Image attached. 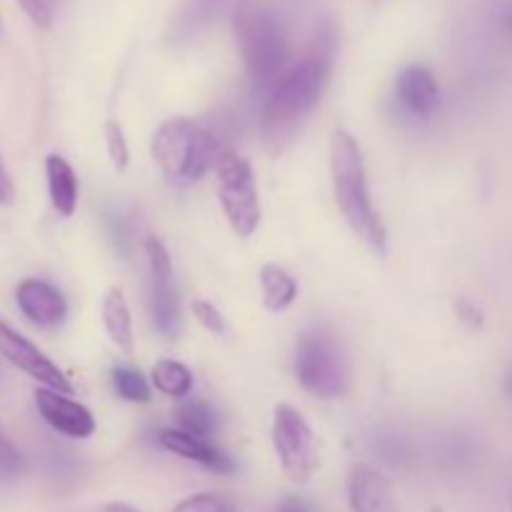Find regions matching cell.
Wrapping results in <instances>:
<instances>
[{
    "instance_id": "1",
    "label": "cell",
    "mask_w": 512,
    "mask_h": 512,
    "mask_svg": "<svg viewBox=\"0 0 512 512\" xmlns=\"http://www.w3.org/2000/svg\"><path fill=\"white\" fill-rule=\"evenodd\" d=\"M330 60H333V40L325 35L300 63L290 65L288 73L265 95L260 138L270 155L283 153L293 143L305 118L313 113L328 83Z\"/></svg>"
},
{
    "instance_id": "32",
    "label": "cell",
    "mask_w": 512,
    "mask_h": 512,
    "mask_svg": "<svg viewBox=\"0 0 512 512\" xmlns=\"http://www.w3.org/2000/svg\"><path fill=\"white\" fill-rule=\"evenodd\" d=\"M0 383H3V370H0Z\"/></svg>"
},
{
    "instance_id": "24",
    "label": "cell",
    "mask_w": 512,
    "mask_h": 512,
    "mask_svg": "<svg viewBox=\"0 0 512 512\" xmlns=\"http://www.w3.org/2000/svg\"><path fill=\"white\" fill-rule=\"evenodd\" d=\"M173 512H235V510L233 505H230L225 498H220V495L203 493V495H193V498H185L183 503L175 505Z\"/></svg>"
},
{
    "instance_id": "16",
    "label": "cell",
    "mask_w": 512,
    "mask_h": 512,
    "mask_svg": "<svg viewBox=\"0 0 512 512\" xmlns=\"http://www.w3.org/2000/svg\"><path fill=\"white\" fill-rule=\"evenodd\" d=\"M45 175H48L50 203L63 218H70L78 208V178L70 163L60 155H48L45 160Z\"/></svg>"
},
{
    "instance_id": "6",
    "label": "cell",
    "mask_w": 512,
    "mask_h": 512,
    "mask_svg": "<svg viewBox=\"0 0 512 512\" xmlns=\"http://www.w3.org/2000/svg\"><path fill=\"white\" fill-rule=\"evenodd\" d=\"M218 175V198L230 228L238 238H250L260 225V198L255 188L253 165L238 153H225L215 168Z\"/></svg>"
},
{
    "instance_id": "17",
    "label": "cell",
    "mask_w": 512,
    "mask_h": 512,
    "mask_svg": "<svg viewBox=\"0 0 512 512\" xmlns=\"http://www.w3.org/2000/svg\"><path fill=\"white\" fill-rule=\"evenodd\" d=\"M103 325L110 340L125 353H133V318L118 288H110L103 298Z\"/></svg>"
},
{
    "instance_id": "28",
    "label": "cell",
    "mask_w": 512,
    "mask_h": 512,
    "mask_svg": "<svg viewBox=\"0 0 512 512\" xmlns=\"http://www.w3.org/2000/svg\"><path fill=\"white\" fill-rule=\"evenodd\" d=\"M110 235H113L118 248L125 253V245H128V230L123 228V218H120V215H110Z\"/></svg>"
},
{
    "instance_id": "8",
    "label": "cell",
    "mask_w": 512,
    "mask_h": 512,
    "mask_svg": "<svg viewBox=\"0 0 512 512\" xmlns=\"http://www.w3.org/2000/svg\"><path fill=\"white\" fill-rule=\"evenodd\" d=\"M0 355H3L8 363H13L18 370H23L25 375L38 380L43 388L58 390V393L65 395L73 393V385L65 378L63 370H60L48 355L40 353L28 338H23L18 330L10 328L5 320H0Z\"/></svg>"
},
{
    "instance_id": "22",
    "label": "cell",
    "mask_w": 512,
    "mask_h": 512,
    "mask_svg": "<svg viewBox=\"0 0 512 512\" xmlns=\"http://www.w3.org/2000/svg\"><path fill=\"white\" fill-rule=\"evenodd\" d=\"M105 140H108V155L113 168L118 170V173H125L130 160V150H128V143H125L123 128H120L115 120H108V123H105Z\"/></svg>"
},
{
    "instance_id": "26",
    "label": "cell",
    "mask_w": 512,
    "mask_h": 512,
    "mask_svg": "<svg viewBox=\"0 0 512 512\" xmlns=\"http://www.w3.org/2000/svg\"><path fill=\"white\" fill-rule=\"evenodd\" d=\"M23 13L33 20V25L48 30L53 25L55 13H58V0H18Z\"/></svg>"
},
{
    "instance_id": "27",
    "label": "cell",
    "mask_w": 512,
    "mask_h": 512,
    "mask_svg": "<svg viewBox=\"0 0 512 512\" xmlns=\"http://www.w3.org/2000/svg\"><path fill=\"white\" fill-rule=\"evenodd\" d=\"M190 310H193L195 318H198L200 323L210 330V333L220 335L225 330L223 315H220V310L215 308L213 303H208V300H195V303L190 305Z\"/></svg>"
},
{
    "instance_id": "15",
    "label": "cell",
    "mask_w": 512,
    "mask_h": 512,
    "mask_svg": "<svg viewBox=\"0 0 512 512\" xmlns=\"http://www.w3.org/2000/svg\"><path fill=\"white\" fill-rule=\"evenodd\" d=\"M148 305L155 328H158L165 338H178L180 328H183V310H180V295L178 290H175L173 278H153V275H150Z\"/></svg>"
},
{
    "instance_id": "12",
    "label": "cell",
    "mask_w": 512,
    "mask_h": 512,
    "mask_svg": "<svg viewBox=\"0 0 512 512\" xmlns=\"http://www.w3.org/2000/svg\"><path fill=\"white\" fill-rule=\"evenodd\" d=\"M398 103L410 118H430L440 105V88L435 75L423 65H408L395 83Z\"/></svg>"
},
{
    "instance_id": "9",
    "label": "cell",
    "mask_w": 512,
    "mask_h": 512,
    "mask_svg": "<svg viewBox=\"0 0 512 512\" xmlns=\"http://www.w3.org/2000/svg\"><path fill=\"white\" fill-rule=\"evenodd\" d=\"M35 408H38L40 418L55 430V433L65 435V438L85 440L95 433V418L85 405L78 400L68 398L65 393L50 388L35 390Z\"/></svg>"
},
{
    "instance_id": "14",
    "label": "cell",
    "mask_w": 512,
    "mask_h": 512,
    "mask_svg": "<svg viewBox=\"0 0 512 512\" xmlns=\"http://www.w3.org/2000/svg\"><path fill=\"white\" fill-rule=\"evenodd\" d=\"M160 445H163L168 453L190 460V463L203 465V468L213 470V473H223V475L235 473L233 458H228L223 450L215 448L210 440L198 438V435H190L180 428L163 430V433H160Z\"/></svg>"
},
{
    "instance_id": "10",
    "label": "cell",
    "mask_w": 512,
    "mask_h": 512,
    "mask_svg": "<svg viewBox=\"0 0 512 512\" xmlns=\"http://www.w3.org/2000/svg\"><path fill=\"white\" fill-rule=\"evenodd\" d=\"M238 5L240 0H183L168 25V40L173 45L190 43L200 38L210 25L218 23L223 15H233Z\"/></svg>"
},
{
    "instance_id": "29",
    "label": "cell",
    "mask_w": 512,
    "mask_h": 512,
    "mask_svg": "<svg viewBox=\"0 0 512 512\" xmlns=\"http://www.w3.org/2000/svg\"><path fill=\"white\" fill-rule=\"evenodd\" d=\"M10 198H13V183H10V175L5 170L3 158H0V205L10 203Z\"/></svg>"
},
{
    "instance_id": "11",
    "label": "cell",
    "mask_w": 512,
    "mask_h": 512,
    "mask_svg": "<svg viewBox=\"0 0 512 512\" xmlns=\"http://www.w3.org/2000/svg\"><path fill=\"white\" fill-rule=\"evenodd\" d=\"M15 300L25 318L40 328H55L68 318V303H65L63 293L45 280H23L15 290Z\"/></svg>"
},
{
    "instance_id": "4",
    "label": "cell",
    "mask_w": 512,
    "mask_h": 512,
    "mask_svg": "<svg viewBox=\"0 0 512 512\" xmlns=\"http://www.w3.org/2000/svg\"><path fill=\"white\" fill-rule=\"evenodd\" d=\"M233 33L253 93L268 95L290 68V45L283 23L265 5L240 3L233 13Z\"/></svg>"
},
{
    "instance_id": "30",
    "label": "cell",
    "mask_w": 512,
    "mask_h": 512,
    "mask_svg": "<svg viewBox=\"0 0 512 512\" xmlns=\"http://www.w3.org/2000/svg\"><path fill=\"white\" fill-rule=\"evenodd\" d=\"M278 512H313V510H310V505L303 503L300 498H285L283 503H280Z\"/></svg>"
},
{
    "instance_id": "23",
    "label": "cell",
    "mask_w": 512,
    "mask_h": 512,
    "mask_svg": "<svg viewBox=\"0 0 512 512\" xmlns=\"http://www.w3.org/2000/svg\"><path fill=\"white\" fill-rule=\"evenodd\" d=\"M145 255H148L150 275L153 278H173V260H170L168 248L158 238L145 240Z\"/></svg>"
},
{
    "instance_id": "5",
    "label": "cell",
    "mask_w": 512,
    "mask_h": 512,
    "mask_svg": "<svg viewBox=\"0 0 512 512\" xmlns=\"http://www.w3.org/2000/svg\"><path fill=\"white\" fill-rule=\"evenodd\" d=\"M295 378L318 398H340L350 388L348 353L328 328H313L300 335L293 358Z\"/></svg>"
},
{
    "instance_id": "13",
    "label": "cell",
    "mask_w": 512,
    "mask_h": 512,
    "mask_svg": "<svg viewBox=\"0 0 512 512\" xmlns=\"http://www.w3.org/2000/svg\"><path fill=\"white\" fill-rule=\"evenodd\" d=\"M348 500L353 512H395V495L388 478L365 463L350 468Z\"/></svg>"
},
{
    "instance_id": "21",
    "label": "cell",
    "mask_w": 512,
    "mask_h": 512,
    "mask_svg": "<svg viewBox=\"0 0 512 512\" xmlns=\"http://www.w3.org/2000/svg\"><path fill=\"white\" fill-rule=\"evenodd\" d=\"M113 388L128 403H148L150 400V388L148 380L133 368H115L113 373Z\"/></svg>"
},
{
    "instance_id": "31",
    "label": "cell",
    "mask_w": 512,
    "mask_h": 512,
    "mask_svg": "<svg viewBox=\"0 0 512 512\" xmlns=\"http://www.w3.org/2000/svg\"><path fill=\"white\" fill-rule=\"evenodd\" d=\"M505 390H508V395L512 398V373L508 375V383H505Z\"/></svg>"
},
{
    "instance_id": "19",
    "label": "cell",
    "mask_w": 512,
    "mask_h": 512,
    "mask_svg": "<svg viewBox=\"0 0 512 512\" xmlns=\"http://www.w3.org/2000/svg\"><path fill=\"white\" fill-rule=\"evenodd\" d=\"M150 380H153V385L160 393L175 400H185L190 390H193V373L183 363H178V360H160V363H155Z\"/></svg>"
},
{
    "instance_id": "7",
    "label": "cell",
    "mask_w": 512,
    "mask_h": 512,
    "mask_svg": "<svg viewBox=\"0 0 512 512\" xmlns=\"http://www.w3.org/2000/svg\"><path fill=\"white\" fill-rule=\"evenodd\" d=\"M273 448L280 468L293 483H308L318 470V443L303 415L290 405H278L273 418Z\"/></svg>"
},
{
    "instance_id": "3",
    "label": "cell",
    "mask_w": 512,
    "mask_h": 512,
    "mask_svg": "<svg viewBox=\"0 0 512 512\" xmlns=\"http://www.w3.org/2000/svg\"><path fill=\"white\" fill-rule=\"evenodd\" d=\"M150 150L158 168L173 185L195 183L218 168L223 155L230 153L220 130L190 118L165 120L155 130Z\"/></svg>"
},
{
    "instance_id": "20",
    "label": "cell",
    "mask_w": 512,
    "mask_h": 512,
    "mask_svg": "<svg viewBox=\"0 0 512 512\" xmlns=\"http://www.w3.org/2000/svg\"><path fill=\"white\" fill-rule=\"evenodd\" d=\"M175 420H178L180 430L205 440L213 438V433L218 430V413L203 400H183L180 408L175 410Z\"/></svg>"
},
{
    "instance_id": "2",
    "label": "cell",
    "mask_w": 512,
    "mask_h": 512,
    "mask_svg": "<svg viewBox=\"0 0 512 512\" xmlns=\"http://www.w3.org/2000/svg\"><path fill=\"white\" fill-rule=\"evenodd\" d=\"M330 175H333L335 203L345 223L375 255L388 253V233L373 205L363 150L358 138L343 128L335 130L330 140Z\"/></svg>"
},
{
    "instance_id": "25",
    "label": "cell",
    "mask_w": 512,
    "mask_h": 512,
    "mask_svg": "<svg viewBox=\"0 0 512 512\" xmlns=\"http://www.w3.org/2000/svg\"><path fill=\"white\" fill-rule=\"evenodd\" d=\"M23 470V455L15 448L13 440L5 435V430L0 428V478L13 480L15 475H20Z\"/></svg>"
},
{
    "instance_id": "18",
    "label": "cell",
    "mask_w": 512,
    "mask_h": 512,
    "mask_svg": "<svg viewBox=\"0 0 512 512\" xmlns=\"http://www.w3.org/2000/svg\"><path fill=\"white\" fill-rule=\"evenodd\" d=\"M260 288H263L265 308L273 310V313L288 310L298 298V283H295L293 275L273 263L263 265V270H260Z\"/></svg>"
}]
</instances>
